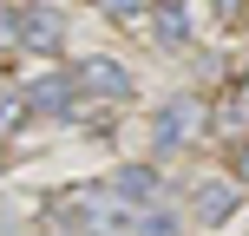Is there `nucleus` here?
Segmentation results:
<instances>
[{"label":"nucleus","mask_w":249,"mask_h":236,"mask_svg":"<svg viewBox=\"0 0 249 236\" xmlns=\"http://www.w3.org/2000/svg\"><path fill=\"white\" fill-rule=\"evenodd\" d=\"M203 118H210V112H203V99H190V92H184V99H171V105L158 112V125H151V145H158V158L184 151L190 138L203 131Z\"/></svg>","instance_id":"nucleus-1"},{"label":"nucleus","mask_w":249,"mask_h":236,"mask_svg":"<svg viewBox=\"0 0 249 236\" xmlns=\"http://www.w3.org/2000/svg\"><path fill=\"white\" fill-rule=\"evenodd\" d=\"M13 39L33 46V53H59V39H66L59 7H26V13H13Z\"/></svg>","instance_id":"nucleus-2"},{"label":"nucleus","mask_w":249,"mask_h":236,"mask_svg":"<svg viewBox=\"0 0 249 236\" xmlns=\"http://www.w3.org/2000/svg\"><path fill=\"white\" fill-rule=\"evenodd\" d=\"M72 79H79V92H92V99H131V79H124L118 59H86Z\"/></svg>","instance_id":"nucleus-3"},{"label":"nucleus","mask_w":249,"mask_h":236,"mask_svg":"<svg viewBox=\"0 0 249 236\" xmlns=\"http://www.w3.org/2000/svg\"><path fill=\"white\" fill-rule=\"evenodd\" d=\"M112 197L151 210V203H158V171H151V164H124V171H112Z\"/></svg>","instance_id":"nucleus-4"},{"label":"nucleus","mask_w":249,"mask_h":236,"mask_svg":"<svg viewBox=\"0 0 249 236\" xmlns=\"http://www.w3.org/2000/svg\"><path fill=\"white\" fill-rule=\"evenodd\" d=\"M216 125H223L230 138H249V66H243L236 79H230L223 105H216Z\"/></svg>","instance_id":"nucleus-5"},{"label":"nucleus","mask_w":249,"mask_h":236,"mask_svg":"<svg viewBox=\"0 0 249 236\" xmlns=\"http://www.w3.org/2000/svg\"><path fill=\"white\" fill-rule=\"evenodd\" d=\"M190 210H197L203 223H223V217L236 210V190H230V184H197V197H190Z\"/></svg>","instance_id":"nucleus-6"},{"label":"nucleus","mask_w":249,"mask_h":236,"mask_svg":"<svg viewBox=\"0 0 249 236\" xmlns=\"http://www.w3.org/2000/svg\"><path fill=\"white\" fill-rule=\"evenodd\" d=\"M158 39H164V46H184V39H190V13H184V0H158Z\"/></svg>","instance_id":"nucleus-7"},{"label":"nucleus","mask_w":249,"mask_h":236,"mask_svg":"<svg viewBox=\"0 0 249 236\" xmlns=\"http://www.w3.org/2000/svg\"><path fill=\"white\" fill-rule=\"evenodd\" d=\"M184 223H177V210H164V203H151L144 217H138V236H177Z\"/></svg>","instance_id":"nucleus-8"},{"label":"nucleus","mask_w":249,"mask_h":236,"mask_svg":"<svg viewBox=\"0 0 249 236\" xmlns=\"http://www.w3.org/2000/svg\"><path fill=\"white\" fill-rule=\"evenodd\" d=\"M92 7H105V13H112V20H138V13H144L151 0H92Z\"/></svg>","instance_id":"nucleus-9"},{"label":"nucleus","mask_w":249,"mask_h":236,"mask_svg":"<svg viewBox=\"0 0 249 236\" xmlns=\"http://www.w3.org/2000/svg\"><path fill=\"white\" fill-rule=\"evenodd\" d=\"M20 112H26L20 92H0V131H13V118H20Z\"/></svg>","instance_id":"nucleus-10"},{"label":"nucleus","mask_w":249,"mask_h":236,"mask_svg":"<svg viewBox=\"0 0 249 236\" xmlns=\"http://www.w3.org/2000/svg\"><path fill=\"white\" fill-rule=\"evenodd\" d=\"M243 177H249V145H243Z\"/></svg>","instance_id":"nucleus-11"},{"label":"nucleus","mask_w":249,"mask_h":236,"mask_svg":"<svg viewBox=\"0 0 249 236\" xmlns=\"http://www.w3.org/2000/svg\"><path fill=\"white\" fill-rule=\"evenodd\" d=\"M243 20H249V0H243Z\"/></svg>","instance_id":"nucleus-12"}]
</instances>
